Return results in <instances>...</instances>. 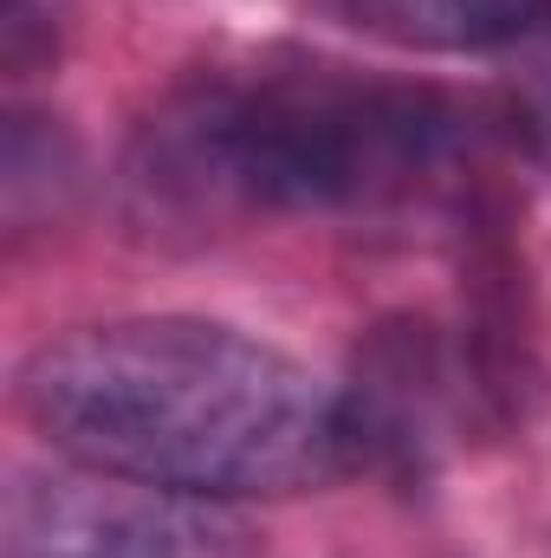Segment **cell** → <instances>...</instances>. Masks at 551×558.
Returning a JSON list of instances; mask_svg holds the SVG:
<instances>
[{"label":"cell","instance_id":"obj_1","mask_svg":"<svg viewBox=\"0 0 551 558\" xmlns=\"http://www.w3.org/2000/svg\"><path fill=\"white\" fill-rule=\"evenodd\" d=\"M20 416L143 494L292 500L357 468L344 390L215 318H111L20 364Z\"/></svg>","mask_w":551,"mask_h":558},{"label":"cell","instance_id":"obj_2","mask_svg":"<svg viewBox=\"0 0 551 558\" xmlns=\"http://www.w3.org/2000/svg\"><path fill=\"white\" fill-rule=\"evenodd\" d=\"M474 143L461 98L311 52L182 85L137 137V182L188 215H357L434 182Z\"/></svg>","mask_w":551,"mask_h":558},{"label":"cell","instance_id":"obj_4","mask_svg":"<svg viewBox=\"0 0 551 558\" xmlns=\"http://www.w3.org/2000/svg\"><path fill=\"white\" fill-rule=\"evenodd\" d=\"M215 539L201 520L98 481L20 487L7 513V558H215Z\"/></svg>","mask_w":551,"mask_h":558},{"label":"cell","instance_id":"obj_5","mask_svg":"<svg viewBox=\"0 0 551 558\" xmlns=\"http://www.w3.org/2000/svg\"><path fill=\"white\" fill-rule=\"evenodd\" d=\"M338 26L415 52H526L551 33V0H318Z\"/></svg>","mask_w":551,"mask_h":558},{"label":"cell","instance_id":"obj_3","mask_svg":"<svg viewBox=\"0 0 551 558\" xmlns=\"http://www.w3.org/2000/svg\"><path fill=\"white\" fill-rule=\"evenodd\" d=\"M454 364L441 351V338L415 318L377 325L370 344L357 351V377L344 390V416H351V448L357 468H383L421 481L448 441V410H454Z\"/></svg>","mask_w":551,"mask_h":558}]
</instances>
